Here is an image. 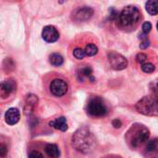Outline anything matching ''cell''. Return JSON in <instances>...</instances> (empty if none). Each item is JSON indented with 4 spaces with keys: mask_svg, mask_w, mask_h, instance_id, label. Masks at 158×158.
Returning a JSON list of instances; mask_svg holds the SVG:
<instances>
[{
    "mask_svg": "<svg viewBox=\"0 0 158 158\" xmlns=\"http://www.w3.org/2000/svg\"><path fill=\"white\" fill-rule=\"evenodd\" d=\"M72 144L79 152L86 154L94 149L95 145V139L90 130L83 127L74 133L72 137Z\"/></svg>",
    "mask_w": 158,
    "mask_h": 158,
    "instance_id": "6da1fadb",
    "label": "cell"
},
{
    "mask_svg": "<svg viewBox=\"0 0 158 158\" xmlns=\"http://www.w3.org/2000/svg\"><path fill=\"white\" fill-rule=\"evenodd\" d=\"M136 109L143 115L158 117V94L142 98L136 104Z\"/></svg>",
    "mask_w": 158,
    "mask_h": 158,
    "instance_id": "7a4b0ae2",
    "label": "cell"
},
{
    "mask_svg": "<svg viewBox=\"0 0 158 158\" xmlns=\"http://www.w3.org/2000/svg\"><path fill=\"white\" fill-rule=\"evenodd\" d=\"M140 19H141L140 10L134 6H128L120 12L118 17V21L121 27L131 28L133 25L137 24Z\"/></svg>",
    "mask_w": 158,
    "mask_h": 158,
    "instance_id": "3957f363",
    "label": "cell"
},
{
    "mask_svg": "<svg viewBox=\"0 0 158 158\" xmlns=\"http://www.w3.org/2000/svg\"><path fill=\"white\" fill-rule=\"evenodd\" d=\"M131 131H132V133L131 134L130 141L133 148H137L140 145H142L143 143H145L148 140L150 136L149 130L143 125L136 124L133 127H131Z\"/></svg>",
    "mask_w": 158,
    "mask_h": 158,
    "instance_id": "277c9868",
    "label": "cell"
},
{
    "mask_svg": "<svg viewBox=\"0 0 158 158\" xmlns=\"http://www.w3.org/2000/svg\"><path fill=\"white\" fill-rule=\"evenodd\" d=\"M87 111L93 117H104L107 114V108L100 98L92 99L87 106Z\"/></svg>",
    "mask_w": 158,
    "mask_h": 158,
    "instance_id": "5b68a950",
    "label": "cell"
},
{
    "mask_svg": "<svg viewBox=\"0 0 158 158\" xmlns=\"http://www.w3.org/2000/svg\"><path fill=\"white\" fill-rule=\"evenodd\" d=\"M107 58L111 68L116 70H122L128 66V60L126 57L117 52H109Z\"/></svg>",
    "mask_w": 158,
    "mask_h": 158,
    "instance_id": "8992f818",
    "label": "cell"
},
{
    "mask_svg": "<svg viewBox=\"0 0 158 158\" xmlns=\"http://www.w3.org/2000/svg\"><path fill=\"white\" fill-rule=\"evenodd\" d=\"M50 92L53 95L56 97L63 96L68 92V84L64 80L56 79L50 83Z\"/></svg>",
    "mask_w": 158,
    "mask_h": 158,
    "instance_id": "52a82bcc",
    "label": "cell"
},
{
    "mask_svg": "<svg viewBox=\"0 0 158 158\" xmlns=\"http://www.w3.org/2000/svg\"><path fill=\"white\" fill-rule=\"evenodd\" d=\"M93 15H94L93 8L89 6H80L77 9H75L74 12L72 13V19L78 22H82L91 19Z\"/></svg>",
    "mask_w": 158,
    "mask_h": 158,
    "instance_id": "ba28073f",
    "label": "cell"
},
{
    "mask_svg": "<svg viewBox=\"0 0 158 158\" xmlns=\"http://www.w3.org/2000/svg\"><path fill=\"white\" fill-rule=\"evenodd\" d=\"M42 37L47 43H55L58 40L59 33L56 27L52 25H48L44 28L42 31Z\"/></svg>",
    "mask_w": 158,
    "mask_h": 158,
    "instance_id": "9c48e42d",
    "label": "cell"
},
{
    "mask_svg": "<svg viewBox=\"0 0 158 158\" xmlns=\"http://www.w3.org/2000/svg\"><path fill=\"white\" fill-rule=\"evenodd\" d=\"M20 118V114L18 108H9L5 114V120L8 125H15L19 122Z\"/></svg>",
    "mask_w": 158,
    "mask_h": 158,
    "instance_id": "30bf717a",
    "label": "cell"
},
{
    "mask_svg": "<svg viewBox=\"0 0 158 158\" xmlns=\"http://www.w3.org/2000/svg\"><path fill=\"white\" fill-rule=\"evenodd\" d=\"M145 156L148 158H158V138L150 141L147 143Z\"/></svg>",
    "mask_w": 158,
    "mask_h": 158,
    "instance_id": "8fae6325",
    "label": "cell"
},
{
    "mask_svg": "<svg viewBox=\"0 0 158 158\" xmlns=\"http://www.w3.org/2000/svg\"><path fill=\"white\" fill-rule=\"evenodd\" d=\"M16 88V83L11 81V80H8V81H5L1 83V96L2 98H6Z\"/></svg>",
    "mask_w": 158,
    "mask_h": 158,
    "instance_id": "7c38bea8",
    "label": "cell"
},
{
    "mask_svg": "<svg viewBox=\"0 0 158 158\" xmlns=\"http://www.w3.org/2000/svg\"><path fill=\"white\" fill-rule=\"evenodd\" d=\"M49 125L58 131H66L68 130V123H67V119L64 117H59L52 121L49 122Z\"/></svg>",
    "mask_w": 158,
    "mask_h": 158,
    "instance_id": "4fadbf2b",
    "label": "cell"
},
{
    "mask_svg": "<svg viewBox=\"0 0 158 158\" xmlns=\"http://www.w3.org/2000/svg\"><path fill=\"white\" fill-rule=\"evenodd\" d=\"M93 69L90 66H81L78 70V77L80 81H83L85 78H89L92 81H94V78L92 76Z\"/></svg>",
    "mask_w": 158,
    "mask_h": 158,
    "instance_id": "5bb4252c",
    "label": "cell"
},
{
    "mask_svg": "<svg viewBox=\"0 0 158 158\" xmlns=\"http://www.w3.org/2000/svg\"><path fill=\"white\" fill-rule=\"evenodd\" d=\"M44 151L46 153V155L51 158H58L60 152L59 149L57 147V145L54 144V143H49L45 146Z\"/></svg>",
    "mask_w": 158,
    "mask_h": 158,
    "instance_id": "9a60e30c",
    "label": "cell"
},
{
    "mask_svg": "<svg viewBox=\"0 0 158 158\" xmlns=\"http://www.w3.org/2000/svg\"><path fill=\"white\" fill-rule=\"evenodd\" d=\"M145 7L147 12L150 15H156L158 14V1L157 0H151L146 2L145 4Z\"/></svg>",
    "mask_w": 158,
    "mask_h": 158,
    "instance_id": "2e32d148",
    "label": "cell"
},
{
    "mask_svg": "<svg viewBox=\"0 0 158 158\" xmlns=\"http://www.w3.org/2000/svg\"><path fill=\"white\" fill-rule=\"evenodd\" d=\"M49 62L55 66V67H59L63 64L64 62V58L61 55L57 54V53H54L52 55H50L49 56Z\"/></svg>",
    "mask_w": 158,
    "mask_h": 158,
    "instance_id": "e0dca14e",
    "label": "cell"
},
{
    "mask_svg": "<svg viewBox=\"0 0 158 158\" xmlns=\"http://www.w3.org/2000/svg\"><path fill=\"white\" fill-rule=\"evenodd\" d=\"M85 53H86V56H95L98 52V48L97 46L94 44H89L86 45L85 49H84Z\"/></svg>",
    "mask_w": 158,
    "mask_h": 158,
    "instance_id": "ac0fdd59",
    "label": "cell"
},
{
    "mask_svg": "<svg viewBox=\"0 0 158 158\" xmlns=\"http://www.w3.org/2000/svg\"><path fill=\"white\" fill-rule=\"evenodd\" d=\"M139 36H140V39L142 40L141 44H140V48L141 49H146V48H148L149 45H150V40L147 37V34L142 33Z\"/></svg>",
    "mask_w": 158,
    "mask_h": 158,
    "instance_id": "d6986e66",
    "label": "cell"
},
{
    "mask_svg": "<svg viewBox=\"0 0 158 158\" xmlns=\"http://www.w3.org/2000/svg\"><path fill=\"white\" fill-rule=\"evenodd\" d=\"M73 56L77 58V59H83L86 56V53L83 49L77 47L73 50Z\"/></svg>",
    "mask_w": 158,
    "mask_h": 158,
    "instance_id": "ffe728a7",
    "label": "cell"
},
{
    "mask_svg": "<svg viewBox=\"0 0 158 158\" xmlns=\"http://www.w3.org/2000/svg\"><path fill=\"white\" fill-rule=\"evenodd\" d=\"M155 69H156V67L150 62H146L143 65H142V70L145 73H152L155 71Z\"/></svg>",
    "mask_w": 158,
    "mask_h": 158,
    "instance_id": "44dd1931",
    "label": "cell"
},
{
    "mask_svg": "<svg viewBox=\"0 0 158 158\" xmlns=\"http://www.w3.org/2000/svg\"><path fill=\"white\" fill-rule=\"evenodd\" d=\"M146 59H147V56L143 53H140L137 55L136 56V60L139 64L141 65H143L144 63H146Z\"/></svg>",
    "mask_w": 158,
    "mask_h": 158,
    "instance_id": "7402d4cb",
    "label": "cell"
},
{
    "mask_svg": "<svg viewBox=\"0 0 158 158\" xmlns=\"http://www.w3.org/2000/svg\"><path fill=\"white\" fill-rule=\"evenodd\" d=\"M142 28H143V33L148 34L151 31V30H152V24H151V22L146 21V22H144L143 24V27Z\"/></svg>",
    "mask_w": 158,
    "mask_h": 158,
    "instance_id": "603a6c76",
    "label": "cell"
},
{
    "mask_svg": "<svg viewBox=\"0 0 158 158\" xmlns=\"http://www.w3.org/2000/svg\"><path fill=\"white\" fill-rule=\"evenodd\" d=\"M29 158H44L43 155L41 153H39L38 151H32L30 153Z\"/></svg>",
    "mask_w": 158,
    "mask_h": 158,
    "instance_id": "cb8c5ba5",
    "label": "cell"
},
{
    "mask_svg": "<svg viewBox=\"0 0 158 158\" xmlns=\"http://www.w3.org/2000/svg\"><path fill=\"white\" fill-rule=\"evenodd\" d=\"M150 88L153 92H155L156 94H158V80L154 81L153 82H151L150 84Z\"/></svg>",
    "mask_w": 158,
    "mask_h": 158,
    "instance_id": "d4e9b609",
    "label": "cell"
},
{
    "mask_svg": "<svg viewBox=\"0 0 158 158\" xmlns=\"http://www.w3.org/2000/svg\"><path fill=\"white\" fill-rule=\"evenodd\" d=\"M112 124H113V126L115 127V128H117V129H118V128H120L121 126H122V123H121V121L119 120V119H114L113 120V122H112Z\"/></svg>",
    "mask_w": 158,
    "mask_h": 158,
    "instance_id": "484cf974",
    "label": "cell"
},
{
    "mask_svg": "<svg viewBox=\"0 0 158 158\" xmlns=\"http://www.w3.org/2000/svg\"><path fill=\"white\" fill-rule=\"evenodd\" d=\"M0 154H1V156L2 157H4L6 156V147L3 143L0 146Z\"/></svg>",
    "mask_w": 158,
    "mask_h": 158,
    "instance_id": "4316f807",
    "label": "cell"
},
{
    "mask_svg": "<svg viewBox=\"0 0 158 158\" xmlns=\"http://www.w3.org/2000/svg\"><path fill=\"white\" fill-rule=\"evenodd\" d=\"M156 28H157V30H158V22H157V25H156Z\"/></svg>",
    "mask_w": 158,
    "mask_h": 158,
    "instance_id": "83f0119b",
    "label": "cell"
}]
</instances>
